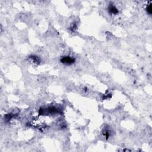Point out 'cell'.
Wrapping results in <instances>:
<instances>
[{
  "label": "cell",
  "mask_w": 152,
  "mask_h": 152,
  "mask_svg": "<svg viewBox=\"0 0 152 152\" xmlns=\"http://www.w3.org/2000/svg\"><path fill=\"white\" fill-rule=\"evenodd\" d=\"M29 59L31 61V62H32L33 63H34V64H38L40 62V59H39L37 57H36V56H35V55L30 56V57H29Z\"/></svg>",
  "instance_id": "obj_3"
},
{
  "label": "cell",
  "mask_w": 152,
  "mask_h": 152,
  "mask_svg": "<svg viewBox=\"0 0 152 152\" xmlns=\"http://www.w3.org/2000/svg\"><path fill=\"white\" fill-rule=\"evenodd\" d=\"M76 29H77V26H76V24H73V25L72 26V27H71V30H72V31H74V30H76Z\"/></svg>",
  "instance_id": "obj_5"
},
{
  "label": "cell",
  "mask_w": 152,
  "mask_h": 152,
  "mask_svg": "<svg viewBox=\"0 0 152 152\" xmlns=\"http://www.w3.org/2000/svg\"><path fill=\"white\" fill-rule=\"evenodd\" d=\"M61 63L67 65H70L75 63V59L70 56H65L63 57L60 59Z\"/></svg>",
  "instance_id": "obj_1"
},
{
  "label": "cell",
  "mask_w": 152,
  "mask_h": 152,
  "mask_svg": "<svg viewBox=\"0 0 152 152\" xmlns=\"http://www.w3.org/2000/svg\"><path fill=\"white\" fill-rule=\"evenodd\" d=\"M146 11H147V13L149 14L150 15L152 14V4H151V3L150 4H148V5L147 6V7H146Z\"/></svg>",
  "instance_id": "obj_4"
},
{
  "label": "cell",
  "mask_w": 152,
  "mask_h": 152,
  "mask_svg": "<svg viewBox=\"0 0 152 152\" xmlns=\"http://www.w3.org/2000/svg\"><path fill=\"white\" fill-rule=\"evenodd\" d=\"M108 11L109 13H111V14L113 15H116L118 13V10L117 8L113 5H110L108 7Z\"/></svg>",
  "instance_id": "obj_2"
}]
</instances>
